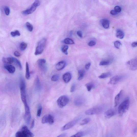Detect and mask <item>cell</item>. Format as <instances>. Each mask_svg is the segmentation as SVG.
<instances>
[{
    "label": "cell",
    "mask_w": 137,
    "mask_h": 137,
    "mask_svg": "<svg viewBox=\"0 0 137 137\" xmlns=\"http://www.w3.org/2000/svg\"><path fill=\"white\" fill-rule=\"evenodd\" d=\"M130 104L129 98H126L119 105L118 111L120 116H122L127 112L129 109Z\"/></svg>",
    "instance_id": "6da1fadb"
},
{
    "label": "cell",
    "mask_w": 137,
    "mask_h": 137,
    "mask_svg": "<svg viewBox=\"0 0 137 137\" xmlns=\"http://www.w3.org/2000/svg\"><path fill=\"white\" fill-rule=\"evenodd\" d=\"M34 134L26 126H23L15 134L16 137H34Z\"/></svg>",
    "instance_id": "7a4b0ae2"
},
{
    "label": "cell",
    "mask_w": 137,
    "mask_h": 137,
    "mask_svg": "<svg viewBox=\"0 0 137 137\" xmlns=\"http://www.w3.org/2000/svg\"><path fill=\"white\" fill-rule=\"evenodd\" d=\"M46 39L43 38L37 43L35 53V55L37 56L42 53L46 45Z\"/></svg>",
    "instance_id": "3957f363"
},
{
    "label": "cell",
    "mask_w": 137,
    "mask_h": 137,
    "mask_svg": "<svg viewBox=\"0 0 137 137\" xmlns=\"http://www.w3.org/2000/svg\"><path fill=\"white\" fill-rule=\"evenodd\" d=\"M26 89L25 81L23 79H21L20 83V89L21 99L23 104L27 102Z\"/></svg>",
    "instance_id": "277c9868"
},
{
    "label": "cell",
    "mask_w": 137,
    "mask_h": 137,
    "mask_svg": "<svg viewBox=\"0 0 137 137\" xmlns=\"http://www.w3.org/2000/svg\"><path fill=\"white\" fill-rule=\"evenodd\" d=\"M104 110V108L102 106L96 107L90 109L86 110L85 114L87 115H92L101 113Z\"/></svg>",
    "instance_id": "5b68a950"
},
{
    "label": "cell",
    "mask_w": 137,
    "mask_h": 137,
    "mask_svg": "<svg viewBox=\"0 0 137 137\" xmlns=\"http://www.w3.org/2000/svg\"><path fill=\"white\" fill-rule=\"evenodd\" d=\"M40 4V2L39 1L36 0L30 8L23 10L22 14L24 15H28L34 13L36 8L39 6Z\"/></svg>",
    "instance_id": "8992f818"
},
{
    "label": "cell",
    "mask_w": 137,
    "mask_h": 137,
    "mask_svg": "<svg viewBox=\"0 0 137 137\" xmlns=\"http://www.w3.org/2000/svg\"><path fill=\"white\" fill-rule=\"evenodd\" d=\"M25 113L24 115V119L26 123L27 124L29 125L31 119V114L29 107L27 103L24 104Z\"/></svg>",
    "instance_id": "52a82bcc"
},
{
    "label": "cell",
    "mask_w": 137,
    "mask_h": 137,
    "mask_svg": "<svg viewBox=\"0 0 137 137\" xmlns=\"http://www.w3.org/2000/svg\"><path fill=\"white\" fill-rule=\"evenodd\" d=\"M69 102V98L66 96L63 95L58 98L57 103L59 107L62 108L67 105Z\"/></svg>",
    "instance_id": "ba28073f"
},
{
    "label": "cell",
    "mask_w": 137,
    "mask_h": 137,
    "mask_svg": "<svg viewBox=\"0 0 137 137\" xmlns=\"http://www.w3.org/2000/svg\"><path fill=\"white\" fill-rule=\"evenodd\" d=\"M126 65L130 70H137V58L131 59L126 63Z\"/></svg>",
    "instance_id": "9c48e42d"
},
{
    "label": "cell",
    "mask_w": 137,
    "mask_h": 137,
    "mask_svg": "<svg viewBox=\"0 0 137 137\" xmlns=\"http://www.w3.org/2000/svg\"><path fill=\"white\" fill-rule=\"evenodd\" d=\"M124 78V76L122 75L115 76L110 79L108 84L111 85L116 84L123 80Z\"/></svg>",
    "instance_id": "30bf717a"
},
{
    "label": "cell",
    "mask_w": 137,
    "mask_h": 137,
    "mask_svg": "<svg viewBox=\"0 0 137 137\" xmlns=\"http://www.w3.org/2000/svg\"><path fill=\"white\" fill-rule=\"evenodd\" d=\"M80 119L79 118L75 119L68 123L62 128L61 130L64 131L72 128L79 121Z\"/></svg>",
    "instance_id": "8fae6325"
},
{
    "label": "cell",
    "mask_w": 137,
    "mask_h": 137,
    "mask_svg": "<svg viewBox=\"0 0 137 137\" xmlns=\"http://www.w3.org/2000/svg\"><path fill=\"white\" fill-rule=\"evenodd\" d=\"M46 63V60L44 59H40L38 60L37 61L38 65L42 72H45L47 70Z\"/></svg>",
    "instance_id": "7c38bea8"
},
{
    "label": "cell",
    "mask_w": 137,
    "mask_h": 137,
    "mask_svg": "<svg viewBox=\"0 0 137 137\" xmlns=\"http://www.w3.org/2000/svg\"><path fill=\"white\" fill-rule=\"evenodd\" d=\"M123 94V90L120 91L118 94L115 96L114 101V106L115 107L117 106L121 99Z\"/></svg>",
    "instance_id": "4fadbf2b"
},
{
    "label": "cell",
    "mask_w": 137,
    "mask_h": 137,
    "mask_svg": "<svg viewBox=\"0 0 137 137\" xmlns=\"http://www.w3.org/2000/svg\"><path fill=\"white\" fill-rule=\"evenodd\" d=\"M116 111L115 109H110L106 111L105 113V116L106 118H109L116 114Z\"/></svg>",
    "instance_id": "5bb4252c"
},
{
    "label": "cell",
    "mask_w": 137,
    "mask_h": 137,
    "mask_svg": "<svg viewBox=\"0 0 137 137\" xmlns=\"http://www.w3.org/2000/svg\"><path fill=\"white\" fill-rule=\"evenodd\" d=\"M85 102L84 98L81 96L76 97L74 101V105L76 106H80L83 105Z\"/></svg>",
    "instance_id": "9a60e30c"
},
{
    "label": "cell",
    "mask_w": 137,
    "mask_h": 137,
    "mask_svg": "<svg viewBox=\"0 0 137 137\" xmlns=\"http://www.w3.org/2000/svg\"><path fill=\"white\" fill-rule=\"evenodd\" d=\"M66 65V62L65 61H60L57 63L56 66V69L58 71L64 69Z\"/></svg>",
    "instance_id": "2e32d148"
},
{
    "label": "cell",
    "mask_w": 137,
    "mask_h": 137,
    "mask_svg": "<svg viewBox=\"0 0 137 137\" xmlns=\"http://www.w3.org/2000/svg\"><path fill=\"white\" fill-rule=\"evenodd\" d=\"M4 67L10 73L13 74L15 72V68L12 65L9 64L5 65L4 66Z\"/></svg>",
    "instance_id": "e0dca14e"
},
{
    "label": "cell",
    "mask_w": 137,
    "mask_h": 137,
    "mask_svg": "<svg viewBox=\"0 0 137 137\" xmlns=\"http://www.w3.org/2000/svg\"><path fill=\"white\" fill-rule=\"evenodd\" d=\"M72 78V75L69 72L65 73L63 76V79L65 83H68L70 80Z\"/></svg>",
    "instance_id": "ac0fdd59"
},
{
    "label": "cell",
    "mask_w": 137,
    "mask_h": 137,
    "mask_svg": "<svg viewBox=\"0 0 137 137\" xmlns=\"http://www.w3.org/2000/svg\"><path fill=\"white\" fill-rule=\"evenodd\" d=\"M101 23L103 28L107 29L109 27V21L107 19H102L100 21Z\"/></svg>",
    "instance_id": "d6986e66"
},
{
    "label": "cell",
    "mask_w": 137,
    "mask_h": 137,
    "mask_svg": "<svg viewBox=\"0 0 137 137\" xmlns=\"http://www.w3.org/2000/svg\"><path fill=\"white\" fill-rule=\"evenodd\" d=\"M3 62L5 64H10L14 63V57H3L2 58Z\"/></svg>",
    "instance_id": "ffe728a7"
},
{
    "label": "cell",
    "mask_w": 137,
    "mask_h": 137,
    "mask_svg": "<svg viewBox=\"0 0 137 137\" xmlns=\"http://www.w3.org/2000/svg\"><path fill=\"white\" fill-rule=\"evenodd\" d=\"M30 74L29 71V64L27 62L26 63V72L25 74V77L27 79H29L30 78Z\"/></svg>",
    "instance_id": "44dd1931"
},
{
    "label": "cell",
    "mask_w": 137,
    "mask_h": 137,
    "mask_svg": "<svg viewBox=\"0 0 137 137\" xmlns=\"http://www.w3.org/2000/svg\"><path fill=\"white\" fill-rule=\"evenodd\" d=\"M35 85L36 89L38 90H40L41 89V86L40 80L38 76L36 77L35 81Z\"/></svg>",
    "instance_id": "7402d4cb"
},
{
    "label": "cell",
    "mask_w": 137,
    "mask_h": 137,
    "mask_svg": "<svg viewBox=\"0 0 137 137\" xmlns=\"http://www.w3.org/2000/svg\"><path fill=\"white\" fill-rule=\"evenodd\" d=\"M85 74V71L83 70H79L78 72V80L80 81L83 79L84 76Z\"/></svg>",
    "instance_id": "603a6c76"
},
{
    "label": "cell",
    "mask_w": 137,
    "mask_h": 137,
    "mask_svg": "<svg viewBox=\"0 0 137 137\" xmlns=\"http://www.w3.org/2000/svg\"><path fill=\"white\" fill-rule=\"evenodd\" d=\"M116 36L119 39H123L124 36V32L121 30H118L116 34Z\"/></svg>",
    "instance_id": "cb8c5ba5"
},
{
    "label": "cell",
    "mask_w": 137,
    "mask_h": 137,
    "mask_svg": "<svg viewBox=\"0 0 137 137\" xmlns=\"http://www.w3.org/2000/svg\"><path fill=\"white\" fill-rule=\"evenodd\" d=\"M111 75V73L110 72L103 73L98 76V78L100 79H105L109 77Z\"/></svg>",
    "instance_id": "d4e9b609"
},
{
    "label": "cell",
    "mask_w": 137,
    "mask_h": 137,
    "mask_svg": "<svg viewBox=\"0 0 137 137\" xmlns=\"http://www.w3.org/2000/svg\"><path fill=\"white\" fill-rule=\"evenodd\" d=\"M63 42L66 44L73 45L74 44L73 40L68 38H66L64 40Z\"/></svg>",
    "instance_id": "484cf974"
},
{
    "label": "cell",
    "mask_w": 137,
    "mask_h": 137,
    "mask_svg": "<svg viewBox=\"0 0 137 137\" xmlns=\"http://www.w3.org/2000/svg\"><path fill=\"white\" fill-rule=\"evenodd\" d=\"M85 86L88 91H90L92 89L94 88L95 86L94 84L92 83H89L86 84Z\"/></svg>",
    "instance_id": "4316f807"
},
{
    "label": "cell",
    "mask_w": 137,
    "mask_h": 137,
    "mask_svg": "<svg viewBox=\"0 0 137 137\" xmlns=\"http://www.w3.org/2000/svg\"><path fill=\"white\" fill-rule=\"evenodd\" d=\"M111 63L110 60H104L100 62L99 65L100 66H105L110 65Z\"/></svg>",
    "instance_id": "83f0119b"
},
{
    "label": "cell",
    "mask_w": 137,
    "mask_h": 137,
    "mask_svg": "<svg viewBox=\"0 0 137 137\" xmlns=\"http://www.w3.org/2000/svg\"><path fill=\"white\" fill-rule=\"evenodd\" d=\"M91 119L90 118H85L82 120V121L80 123V125L81 126H82L86 124L89 123Z\"/></svg>",
    "instance_id": "f1b7e54d"
},
{
    "label": "cell",
    "mask_w": 137,
    "mask_h": 137,
    "mask_svg": "<svg viewBox=\"0 0 137 137\" xmlns=\"http://www.w3.org/2000/svg\"><path fill=\"white\" fill-rule=\"evenodd\" d=\"M26 26L27 29L30 32H32L33 29V27L30 23L27 22L26 23Z\"/></svg>",
    "instance_id": "f546056e"
},
{
    "label": "cell",
    "mask_w": 137,
    "mask_h": 137,
    "mask_svg": "<svg viewBox=\"0 0 137 137\" xmlns=\"http://www.w3.org/2000/svg\"><path fill=\"white\" fill-rule=\"evenodd\" d=\"M48 123L51 125L54 122V118L52 115L51 114L48 115Z\"/></svg>",
    "instance_id": "4dcf8cb0"
},
{
    "label": "cell",
    "mask_w": 137,
    "mask_h": 137,
    "mask_svg": "<svg viewBox=\"0 0 137 137\" xmlns=\"http://www.w3.org/2000/svg\"><path fill=\"white\" fill-rule=\"evenodd\" d=\"M27 46V44L24 42H22L20 43V48L21 50L23 51L25 50Z\"/></svg>",
    "instance_id": "1f68e13d"
},
{
    "label": "cell",
    "mask_w": 137,
    "mask_h": 137,
    "mask_svg": "<svg viewBox=\"0 0 137 137\" xmlns=\"http://www.w3.org/2000/svg\"><path fill=\"white\" fill-rule=\"evenodd\" d=\"M14 62L17 65L19 68L20 70H22V66L20 62L17 59L14 58Z\"/></svg>",
    "instance_id": "d6a6232c"
},
{
    "label": "cell",
    "mask_w": 137,
    "mask_h": 137,
    "mask_svg": "<svg viewBox=\"0 0 137 137\" xmlns=\"http://www.w3.org/2000/svg\"><path fill=\"white\" fill-rule=\"evenodd\" d=\"M10 35L12 37H14L16 36H20V34L19 31L16 30L14 31L11 32Z\"/></svg>",
    "instance_id": "836d02e7"
},
{
    "label": "cell",
    "mask_w": 137,
    "mask_h": 137,
    "mask_svg": "<svg viewBox=\"0 0 137 137\" xmlns=\"http://www.w3.org/2000/svg\"><path fill=\"white\" fill-rule=\"evenodd\" d=\"M85 135V133L81 131L78 132L76 134L71 136L70 137H82L84 136Z\"/></svg>",
    "instance_id": "e575fe53"
},
{
    "label": "cell",
    "mask_w": 137,
    "mask_h": 137,
    "mask_svg": "<svg viewBox=\"0 0 137 137\" xmlns=\"http://www.w3.org/2000/svg\"><path fill=\"white\" fill-rule=\"evenodd\" d=\"M48 122V115H45L42 119V123L43 124H45Z\"/></svg>",
    "instance_id": "d590c367"
},
{
    "label": "cell",
    "mask_w": 137,
    "mask_h": 137,
    "mask_svg": "<svg viewBox=\"0 0 137 137\" xmlns=\"http://www.w3.org/2000/svg\"><path fill=\"white\" fill-rule=\"evenodd\" d=\"M42 110V107L40 104L39 105L37 112V116L38 117H40L41 115Z\"/></svg>",
    "instance_id": "8d00e7d4"
},
{
    "label": "cell",
    "mask_w": 137,
    "mask_h": 137,
    "mask_svg": "<svg viewBox=\"0 0 137 137\" xmlns=\"http://www.w3.org/2000/svg\"><path fill=\"white\" fill-rule=\"evenodd\" d=\"M69 48L68 46L65 45L64 46L61 48V51L63 53L67 55L68 54L67 51Z\"/></svg>",
    "instance_id": "74e56055"
},
{
    "label": "cell",
    "mask_w": 137,
    "mask_h": 137,
    "mask_svg": "<svg viewBox=\"0 0 137 137\" xmlns=\"http://www.w3.org/2000/svg\"><path fill=\"white\" fill-rule=\"evenodd\" d=\"M59 79V76L58 74L53 75L51 78V80L53 81H58Z\"/></svg>",
    "instance_id": "f35d334b"
},
{
    "label": "cell",
    "mask_w": 137,
    "mask_h": 137,
    "mask_svg": "<svg viewBox=\"0 0 137 137\" xmlns=\"http://www.w3.org/2000/svg\"><path fill=\"white\" fill-rule=\"evenodd\" d=\"M114 44L115 47L117 49L119 48L120 46L122 45L121 43L119 41L115 42Z\"/></svg>",
    "instance_id": "ab89813d"
},
{
    "label": "cell",
    "mask_w": 137,
    "mask_h": 137,
    "mask_svg": "<svg viewBox=\"0 0 137 137\" xmlns=\"http://www.w3.org/2000/svg\"><path fill=\"white\" fill-rule=\"evenodd\" d=\"M4 12L5 14L7 16L9 15L10 13V9L8 6L5 7L4 9Z\"/></svg>",
    "instance_id": "60d3db41"
},
{
    "label": "cell",
    "mask_w": 137,
    "mask_h": 137,
    "mask_svg": "<svg viewBox=\"0 0 137 137\" xmlns=\"http://www.w3.org/2000/svg\"><path fill=\"white\" fill-rule=\"evenodd\" d=\"M121 8L118 6H116L114 8V10L117 13L121 12Z\"/></svg>",
    "instance_id": "b9f144b4"
},
{
    "label": "cell",
    "mask_w": 137,
    "mask_h": 137,
    "mask_svg": "<svg viewBox=\"0 0 137 137\" xmlns=\"http://www.w3.org/2000/svg\"><path fill=\"white\" fill-rule=\"evenodd\" d=\"M96 44V42L93 41H90L88 43V45L91 47L94 46Z\"/></svg>",
    "instance_id": "7bdbcfd3"
},
{
    "label": "cell",
    "mask_w": 137,
    "mask_h": 137,
    "mask_svg": "<svg viewBox=\"0 0 137 137\" xmlns=\"http://www.w3.org/2000/svg\"><path fill=\"white\" fill-rule=\"evenodd\" d=\"M76 89V84L74 83L71 87L70 92H73Z\"/></svg>",
    "instance_id": "ee69618b"
},
{
    "label": "cell",
    "mask_w": 137,
    "mask_h": 137,
    "mask_svg": "<svg viewBox=\"0 0 137 137\" xmlns=\"http://www.w3.org/2000/svg\"><path fill=\"white\" fill-rule=\"evenodd\" d=\"M14 55L16 57H19L21 55V54L18 51H15L14 53Z\"/></svg>",
    "instance_id": "f6af8a7d"
},
{
    "label": "cell",
    "mask_w": 137,
    "mask_h": 137,
    "mask_svg": "<svg viewBox=\"0 0 137 137\" xmlns=\"http://www.w3.org/2000/svg\"><path fill=\"white\" fill-rule=\"evenodd\" d=\"M91 65V63H89L86 64L85 65V69L86 70H88L90 68Z\"/></svg>",
    "instance_id": "bcb514c9"
},
{
    "label": "cell",
    "mask_w": 137,
    "mask_h": 137,
    "mask_svg": "<svg viewBox=\"0 0 137 137\" xmlns=\"http://www.w3.org/2000/svg\"><path fill=\"white\" fill-rule=\"evenodd\" d=\"M77 34L80 38H82L83 37V34L82 32L80 31H78L77 32Z\"/></svg>",
    "instance_id": "7dc6e473"
},
{
    "label": "cell",
    "mask_w": 137,
    "mask_h": 137,
    "mask_svg": "<svg viewBox=\"0 0 137 137\" xmlns=\"http://www.w3.org/2000/svg\"><path fill=\"white\" fill-rule=\"evenodd\" d=\"M35 120L34 119H33L32 120V122L31 126V127L30 128L31 129H33L34 128V126L35 125Z\"/></svg>",
    "instance_id": "c3c4849f"
},
{
    "label": "cell",
    "mask_w": 137,
    "mask_h": 137,
    "mask_svg": "<svg viewBox=\"0 0 137 137\" xmlns=\"http://www.w3.org/2000/svg\"><path fill=\"white\" fill-rule=\"evenodd\" d=\"M131 46L133 47H137V41L133 42L131 44Z\"/></svg>",
    "instance_id": "681fc988"
},
{
    "label": "cell",
    "mask_w": 137,
    "mask_h": 137,
    "mask_svg": "<svg viewBox=\"0 0 137 137\" xmlns=\"http://www.w3.org/2000/svg\"><path fill=\"white\" fill-rule=\"evenodd\" d=\"M110 13L111 15H116L117 14V13L114 10H111Z\"/></svg>",
    "instance_id": "f907efd6"
},
{
    "label": "cell",
    "mask_w": 137,
    "mask_h": 137,
    "mask_svg": "<svg viewBox=\"0 0 137 137\" xmlns=\"http://www.w3.org/2000/svg\"><path fill=\"white\" fill-rule=\"evenodd\" d=\"M67 135L66 133H64L61 134H60L57 136V137H65Z\"/></svg>",
    "instance_id": "816d5d0a"
},
{
    "label": "cell",
    "mask_w": 137,
    "mask_h": 137,
    "mask_svg": "<svg viewBox=\"0 0 137 137\" xmlns=\"http://www.w3.org/2000/svg\"><path fill=\"white\" fill-rule=\"evenodd\" d=\"M70 35H71V36L72 35V31H71L70 32Z\"/></svg>",
    "instance_id": "f5cc1de1"
},
{
    "label": "cell",
    "mask_w": 137,
    "mask_h": 137,
    "mask_svg": "<svg viewBox=\"0 0 137 137\" xmlns=\"http://www.w3.org/2000/svg\"></svg>",
    "instance_id": "db71d44e"
}]
</instances>
